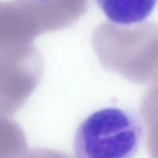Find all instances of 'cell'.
I'll list each match as a JSON object with an SVG mask.
<instances>
[{"label": "cell", "mask_w": 158, "mask_h": 158, "mask_svg": "<svg viewBox=\"0 0 158 158\" xmlns=\"http://www.w3.org/2000/svg\"><path fill=\"white\" fill-rule=\"evenodd\" d=\"M143 127L132 111L106 107L79 124L73 142L76 158H133L140 146Z\"/></svg>", "instance_id": "cell-1"}, {"label": "cell", "mask_w": 158, "mask_h": 158, "mask_svg": "<svg viewBox=\"0 0 158 158\" xmlns=\"http://www.w3.org/2000/svg\"><path fill=\"white\" fill-rule=\"evenodd\" d=\"M106 18L117 25L131 26L151 14L157 0H95Z\"/></svg>", "instance_id": "cell-2"}]
</instances>
